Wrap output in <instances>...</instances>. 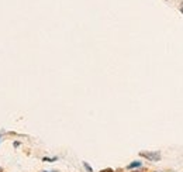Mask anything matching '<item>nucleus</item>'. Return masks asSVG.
Masks as SVG:
<instances>
[{
	"label": "nucleus",
	"instance_id": "1",
	"mask_svg": "<svg viewBox=\"0 0 183 172\" xmlns=\"http://www.w3.org/2000/svg\"><path fill=\"white\" fill-rule=\"evenodd\" d=\"M140 157L145 158L148 161H159L161 160V152L159 151H141Z\"/></svg>",
	"mask_w": 183,
	"mask_h": 172
},
{
	"label": "nucleus",
	"instance_id": "2",
	"mask_svg": "<svg viewBox=\"0 0 183 172\" xmlns=\"http://www.w3.org/2000/svg\"><path fill=\"white\" fill-rule=\"evenodd\" d=\"M140 167H142V162L141 161H132L131 164H128L127 169H134V168H140Z\"/></svg>",
	"mask_w": 183,
	"mask_h": 172
},
{
	"label": "nucleus",
	"instance_id": "3",
	"mask_svg": "<svg viewBox=\"0 0 183 172\" xmlns=\"http://www.w3.org/2000/svg\"><path fill=\"white\" fill-rule=\"evenodd\" d=\"M83 167H85V169H86L87 172H93V169H92V167H90V165H89L87 162H83Z\"/></svg>",
	"mask_w": 183,
	"mask_h": 172
},
{
	"label": "nucleus",
	"instance_id": "4",
	"mask_svg": "<svg viewBox=\"0 0 183 172\" xmlns=\"http://www.w3.org/2000/svg\"><path fill=\"white\" fill-rule=\"evenodd\" d=\"M58 160V157H54V158H48V157H44L42 158V161H49V162H54V161H56Z\"/></svg>",
	"mask_w": 183,
	"mask_h": 172
},
{
	"label": "nucleus",
	"instance_id": "5",
	"mask_svg": "<svg viewBox=\"0 0 183 172\" xmlns=\"http://www.w3.org/2000/svg\"><path fill=\"white\" fill-rule=\"evenodd\" d=\"M100 172H114V171H113L111 168H106V169H102Z\"/></svg>",
	"mask_w": 183,
	"mask_h": 172
},
{
	"label": "nucleus",
	"instance_id": "6",
	"mask_svg": "<svg viewBox=\"0 0 183 172\" xmlns=\"http://www.w3.org/2000/svg\"><path fill=\"white\" fill-rule=\"evenodd\" d=\"M13 145H14V147H18V145H20V142H18V141H14V142H13Z\"/></svg>",
	"mask_w": 183,
	"mask_h": 172
},
{
	"label": "nucleus",
	"instance_id": "7",
	"mask_svg": "<svg viewBox=\"0 0 183 172\" xmlns=\"http://www.w3.org/2000/svg\"><path fill=\"white\" fill-rule=\"evenodd\" d=\"M180 11L183 13V3H182V6H180Z\"/></svg>",
	"mask_w": 183,
	"mask_h": 172
},
{
	"label": "nucleus",
	"instance_id": "8",
	"mask_svg": "<svg viewBox=\"0 0 183 172\" xmlns=\"http://www.w3.org/2000/svg\"><path fill=\"white\" fill-rule=\"evenodd\" d=\"M42 172H58V171H42Z\"/></svg>",
	"mask_w": 183,
	"mask_h": 172
},
{
	"label": "nucleus",
	"instance_id": "9",
	"mask_svg": "<svg viewBox=\"0 0 183 172\" xmlns=\"http://www.w3.org/2000/svg\"><path fill=\"white\" fill-rule=\"evenodd\" d=\"M0 172H3V169H1V168H0Z\"/></svg>",
	"mask_w": 183,
	"mask_h": 172
},
{
	"label": "nucleus",
	"instance_id": "10",
	"mask_svg": "<svg viewBox=\"0 0 183 172\" xmlns=\"http://www.w3.org/2000/svg\"><path fill=\"white\" fill-rule=\"evenodd\" d=\"M0 138H1V134H0Z\"/></svg>",
	"mask_w": 183,
	"mask_h": 172
}]
</instances>
